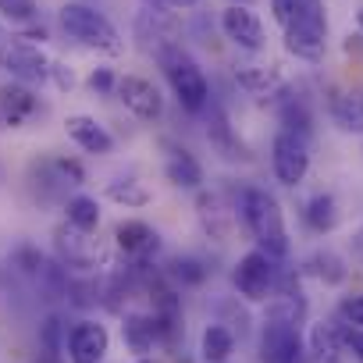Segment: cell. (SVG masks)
Segmentation results:
<instances>
[{
  "instance_id": "6da1fadb",
  "label": "cell",
  "mask_w": 363,
  "mask_h": 363,
  "mask_svg": "<svg viewBox=\"0 0 363 363\" xmlns=\"http://www.w3.org/2000/svg\"><path fill=\"white\" fill-rule=\"evenodd\" d=\"M235 214H239L242 228L253 235L257 250H264L274 260H285L292 253L289 228H285V211H281V203H278L274 193H267L264 186H246L239 193Z\"/></svg>"
},
{
  "instance_id": "7a4b0ae2",
  "label": "cell",
  "mask_w": 363,
  "mask_h": 363,
  "mask_svg": "<svg viewBox=\"0 0 363 363\" xmlns=\"http://www.w3.org/2000/svg\"><path fill=\"white\" fill-rule=\"evenodd\" d=\"M160 72H164V82L171 89V96L178 100V107L186 114H207L211 111V82L200 68V61L182 47V43H164L160 50H153Z\"/></svg>"
},
{
  "instance_id": "3957f363",
  "label": "cell",
  "mask_w": 363,
  "mask_h": 363,
  "mask_svg": "<svg viewBox=\"0 0 363 363\" xmlns=\"http://www.w3.org/2000/svg\"><path fill=\"white\" fill-rule=\"evenodd\" d=\"M57 26H61V33L68 40H75V43L96 50V54H107V57H121L125 54V36L93 4L68 0V4H61V11H57Z\"/></svg>"
},
{
  "instance_id": "277c9868",
  "label": "cell",
  "mask_w": 363,
  "mask_h": 363,
  "mask_svg": "<svg viewBox=\"0 0 363 363\" xmlns=\"http://www.w3.org/2000/svg\"><path fill=\"white\" fill-rule=\"evenodd\" d=\"M281 36H285V50L296 61L317 65L328 50V15L320 8V0H306L299 8V15L281 29Z\"/></svg>"
},
{
  "instance_id": "5b68a950",
  "label": "cell",
  "mask_w": 363,
  "mask_h": 363,
  "mask_svg": "<svg viewBox=\"0 0 363 363\" xmlns=\"http://www.w3.org/2000/svg\"><path fill=\"white\" fill-rule=\"evenodd\" d=\"M232 285L246 303H267L278 289V260L267 257L264 250H246L232 264Z\"/></svg>"
},
{
  "instance_id": "8992f818",
  "label": "cell",
  "mask_w": 363,
  "mask_h": 363,
  "mask_svg": "<svg viewBox=\"0 0 363 363\" xmlns=\"http://www.w3.org/2000/svg\"><path fill=\"white\" fill-rule=\"evenodd\" d=\"M271 174L278 186L299 189L310 174V139L289 128H278L271 139Z\"/></svg>"
},
{
  "instance_id": "52a82bcc",
  "label": "cell",
  "mask_w": 363,
  "mask_h": 363,
  "mask_svg": "<svg viewBox=\"0 0 363 363\" xmlns=\"http://www.w3.org/2000/svg\"><path fill=\"white\" fill-rule=\"evenodd\" d=\"M218 29L221 36L246 50V54H260L267 47V29H264V18L253 11V8H242V4H225L221 15H218Z\"/></svg>"
},
{
  "instance_id": "ba28073f",
  "label": "cell",
  "mask_w": 363,
  "mask_h": 363,
  "mask_svg": "<svg viewBox=\"0 0 363 363\" xmlns=\"http://www.w3.org/2000/svg\"><path fill=\"white\" fill-rule=\"evenodd\" d=\"M260 363H306L299 324L281 320V317H267L260 328Z\"/></svg>"
},
{
  "instance_id": "9c48e42d",
  "label": "cell",
  "mask_w": 363,
  "mask_h": 363,
  "mask_svg": "<svg viewBox=\"0 0 363 363\" xmlns=\"http://www.w3.org/2000/svg\"><path fill=\"white\" fill-rule=\"evenodd\" d=\"M114 96L121 100V107L139 118V121H160L164 118V93L153 79L146 75H118V89Z\"/></svg>"
},
{
  "instance_id": "30bf717a",
  "label": "cell",
  "mask_w": 363,
  "mask_h": 363,
  "mask_svg": "<svg viewBox=\"0 0 363 363\" xmlns=\"http://www.w3.org/2000/svg\"><path fill=\"white\" fill-rule=\"evenodd\" d=\"M164 178L174 189H186V193H200L207 186V171L196 160V153L178 143H164Z\"/></svg>"
},
{
  "instance_id": "8fae6325",
  "label": "cell",
  "mask_w": 363,
  "mask_h": 363,
  "mask_svg": "<svg viewBox=\"0 0 363 363\" xmlns=\"http://www.w3.org/2000/svg\"><path fill=\"white\" fill-rule=\"evenodd\" d=\"M65 349H68L72 363H104V356L111 349V331L100 320H79V324H72Z\"/></svg>"
},
{
  "instance_id": "7c38bea8",
  "label": "cell",
  "mask_w": 363,
  "mask_h": 363,
  "mask_svg": "<svg viewBox=\"0 0 363 363\" xmlns=\"http://www.w3.org/2000/svg\"><path fill=\"white\" fill-rule=\"evenodd\" d=\"M65 132L68 139L82 150V153H93V157H111L118 139L111 135V128L104 121H96L93 114H68L65 118Z\"/></svg>"
},
{
  "instance_id": "4fadbf2b",
  "label": "cell",
  "mask_w": 363,
  "mask_h": 363,
  "mask_svg": "<svg viewBox=\"0 0 363 363\" xmlns=\"http://www.w3.org/2000/svg\"><path fill=\"white\" fill-rule=\"evenodd\" d=\"M114 246L118 253H125L128 260H146L150 253H157L160 246V235L153 225L139 221V218H125L114 225Z\"/></svg>"
},
{
  "instance_id": "5bb4252c",
  "label": "cell",
  "mask_w": 363,
  "mask_h": 363,
  "mask_svg": "<svg viewBox=\"0 0 363 363\" xmlns=\"http://www.w3.org/2000/svg\"><path fill=\"white\" fill-rule=\"evenodd\" d=\"M4 65L18 82H50L54 75V61H47L43 50L33 43H11V50L4 54Z\"/></svg>"
},
{
  "instance_id": "9a60e30c",
  "label": "cell",
  "mask_w": 363,
  "mask_h": 363,
  "mask_svg": "<svg viewBox=\"0 0 363 363\" xmlns=\"http://www.w3.org/2000/svg\"><path fill=\"white\" fill-rule=\"evenodd\" d=\"M36 111H40V100H36V93L26 82H4V86H0V121H4V125L18 128Z\"/></svg>"
},
{
  "instance_id": "2e32d148",
  "label": "cell",
  "mask_w": 363,
  "mask_h": 363,
  "mask_svg": "<svg viewBox=\"0 0 363 363\" xmlns=\"http://www.w3.org/2000/svg\"><path fill=\"white\" fill-rule=\"evenodd\" d=\"M164 331H167V328L160 324L157 313H125V320H121V338H125V345H128L135 356L153 352V345H157V338H160Z\"/></svg>"
},
{
  "instance_id": "e0dca14e",
  "label": "cell",
  "mask_w": 363,
  "mask_h": 363,
  "mask_svg": "<svg viewBox=\"0 0 363 363\" xmlns=\"http://www.w3.org/2000/svg\"><path fill=\"white\" fill-rule=\"evenodd\" d=\"M338 200L331 193H317L303 203V225L313 232V235H328L338 228Z\"/></svg>"
},
{
  "instance_id": "ac0fdd59",
  "label": "cell",
  "mask_w": 363,
  "mask_h": 363,
  "mask_svg": "<svg viewBox=\"0 0 363 363\" xmlns=\"http://www.w3.org/2000/svg\"><path fill=\"white\" fill-rule=\"evenodd\" d=\"M65 221H68L75 232H86V235H93V232L100 228V221H104L100 200H96V196H86V193L72 196V200L65 203Z\"/></svg>"
},
{
  "instance_id": "d6986e66",
  "label": "cell",
  "mask_w": 363,
  "mask_h": 363,
  "mask_svg": "<svg viewBox=\"0 0 363 363\" xmlns=\"http://www.w3.org/2000/svg\"><path fill=\"white\" fill-rule=\"evenodd\" d=\"M235 86L250 96H271L274 89H281V75L264 65H242L235 68Z\"/></svg>"
},
{
  "instance_id": "ffe728a7",
  "label": "cell",
  "mask_w": 363,
  "mask_h": 363,
  "mask_svg": "<svg viewBox=\"0 0 363 363\" xmlns=\"http://www.w3.org/2000/svg\"><path fill=\"white\" fill-rule=\"evenodd\" d=\"M235 352V335L225 324H207L200 335V356L203 363H228Z\"/></svg>"
},
{
  "instance_id": "44dd1931",
  "label": "cell",
  "mask_w": 363,
  "mask_h": 363,
  "mask_svg": "<svg viewBox=\"0 0 363 363\" xmlns=\"http://www.w3.org/2000/svg\"><path fill=\"white\" fill-rule=\"evenodd\" d=\"M306 359L310 363H342V335L335 324H313Z\"/></svg>"
},
{
  "instance_id": "7402d4cb",
  "label": "cell",
  "mask_w": 363,
  "mask_h": 363,
  "mask_svg": "<svg viewBox=\"0 0 363 363\" xmlns=\"http://www.w3.org/2000/svg\"><path fill=\"white\" fill-rule=\"evenodd\" d=\"M104 196L111 203L125 207V211H139V207H146L153 200V193L146 189V182H139V178H114V182H107Z\"/></svg>"
},
{
  "instance_id": "603a6c76",
  "label": "cell",
  "mask_w": 363,
  "mask_h": 363,
  "mask_svg": "<svg viewBox=\"0 0 363 363\" xmlns=\"http://www.w3.org/2000/svg\"><path fill=\"white\" fill-rule=\"evenodd\" d=\"M331 118L342 132H363V89L331 96Z\"/></svg>"
},
{
  "instance_id": "cb8c5ba5",
  "label": "cell",
  "mask_w": 363,
  "mask_h": 363,
  "mask_svg": "<svg viewBox=\"0 0 363 363\" xmlns=\"http://www.w3.org/2000/svg\"><path fill=\"white\" fill-rule=\"evenodd\" d=\"M278 118H281V128L299 132V135H306V139H310L313 114H310V107H306V100H303V96H285V100H281V107H278Z\"/></svg>"
},
{
  "instance_id": "d4e9b609",
  "label": "cell",
  "mask_w": 363,
  "mask_h": 363,
  "mask_svg": "<svg viewBox=\"0 0 363 363\" xmlns=\"http://www.w3.org/2000/svg\"><path fill=\"white\" fill-rule=\"evenodd\" d=\"M167 274H171V281L182 285V289H196V285L207 281V267H203L200 257H174L171 267H167Z\"/></svg>"
},
{
  "instance_id": "484cf974",
  "label": "cell",
  "mask_w": 363,
  "mask_h": 363,
  "mask_svg": "<svg viewBox=\"0 0 363 363\" xmlns=\"http://www.w3.org/2000/svg\"><path fill=\"white\" fill-rule=\"evenodd\" d=\"M0 15L11 26H33L40 18V4L36 0H0Z\"/></svg>"
},
{
  "instance_id": "4316f807",
  "label": "cell",
  "mask_w": 363,
  "mask_h": 363,
  "mask_svg": "<svg viewBox=\"0 0 363 363\" xmlns=\"http://www.w3.org/2000/svg\"><path fill=\"white\" fill-rule=\"evenodd\" d=\"M86 86H89L93 93H100V96H114V89H118V72H114L111 65H96V68L86 75Z\"/></svg>"
},
{
  "instance_id": "83f0119b",
  "label": "cell",
  "mask_w": 363,
  "mask_h": 363,
  "mask_svg": "<svg viewBox=\"0 0 363 363\" xmlns=\"http://www.w3.org/2000/svg\"><path fill=\"white\" fill-rule=\"evenodd\" d=\"M310 271H313L317 278H324V281H342V278H345V267H342V260H338L335 253H313Z\"/></svg>"
},
{
  "instance_id": "f1b7e54d",
  "label": "cell",
  "mask_w": 363,
  "mask_h": 363,
  "mask_svg": "<svg viewBox=\"0 0 363 363\" xmlns=\"http://www.w3.org/2000/svg\"><path fill=\"white\" fill-rule=\"evenodd\" d=\"M338 317L345 320V328H363V292H352L342 299Z\"/></svg>"
},
{
  "instance_id": "f546056e",
  "label": "cell",
  "mask_w": 363,
  "mask_h": 363,
  "mask_svg": "<svg viewBox=\"0 0 363 363\" xmlns=\"http://www.w3.org/2000/svg\"><path fill=\"white\" fill-rule=\"evenodd\" d=\"M306 4V0H271V18H274V26H289L296 15H299V8Z\"/></svg>"
},
{
  "instance_id": "4dcf8cb0",
  "label": "cell",
  "mask_w": 363,
  "mask_h": 363,
  "mask_svg": "<svg viewBox=\"0 0 363 363\" xmlns=\"http://www.w3.org/2000/svg\"><path fill=\"white\" fill-rule=\"evenodd\" d=\"M54 167H57L61 182H68V186H82V182H86L82 164H79V160H72V157H57V160H54Z\"/></svg>"
},
{
  "instance_id": "1f68e13d",
  "label": "cell",
  "mask_w": 363,
  "mask_h": 363,
  "mask_svg": "<svg viewBox=\"0 0 363 363\" xmlns=\"http://www.w3.org/2000/svg\"><path fill=\"white\" fill-rule=\"evenodd\" d=\"M338 335H342V345L352 349L356 359L363 363V328H338Z\"/></svg>"
},
{
  "instance_id": "d6a6232c",
  "label": "cell",
  "mask_w": 363,
  "mask_h": 363,
  "mask_svg": "<svg viewBox=\"0 0 363 363\" xmlns=\"http://www.w3.org/2000/svg\"><path fill=\"white\" fill-rule=\"evenodd\" d=\"M143 4H146V11H160V15L178 11V0H143Z\"/></svg>"
},
{
  "instance_id": "836d02e7",
  "label": "cell",
  "mask_w": 363,
  "mask_h": 363,
  "mask_svg": "<svg viewBox=\"0 0 363 363\" xmlns=\"http://www.w3.org/2000/svg\"><path fill=\"white\" fill-rule=\"evenodd\" d=\"M200 0H178V8H196Z\"/></svg>"
},
{
  "instance_id": "e575fe53",
  "label": "cell",
  "mask_w": 363,
  "mask_h": 363,
  "mask_svg": "<svg viewBox=\"0 0 363 363\" xmlns=\"http://www.w3.org/2000/svg\"><path fill=\"white\" fill-rule=\"evenodd\" d=\"M225 4H242V8H253V0H225Z\"/></svg>"
},
{
  "instance_id": "d590c367",
  "label": "cell",
  "mask_w": 363,
  "mask_h": 363,
  "mask_svg": "<svg viewBox=\"0 0 363 363\" xmlns=\"http://www.w3.org/2000/svg\"><path fill=\"white\" fill-rule=\"evenodd\" d=\"M356 26H359V33H363V8L356 11Z\"/></svg>"
},
{
  "instance_id": "8d00e7d4",
  "label": "cell",
  "mask_w": 363,
  "mask_h": 363,
  "mask_svg": "<svg viewBox=\"0 0 363 363\" xmlns=\"http://www.w3.org/2000/svg\"><path fill=\"white\" fill-rule=\"evenodd\" d=\"M356 250H359V253H363V232H359V239H356Z\"/></svg>"
},
{
  "instance_id": "74e56055",
  "label": "cell",
  "mask_w": 363,
  "mask_h": 363,
  "mask_svg": "<svg viewBox=\"0 0 363 363\" xmlns=\"http://www.w3.org/2000/svg\"><path fill=\"white\" fill-rule=\"evenodd\" d=\"M135 363H150V359H146V356H143V359H135Z\"/></svg>"
}]
</instances>
